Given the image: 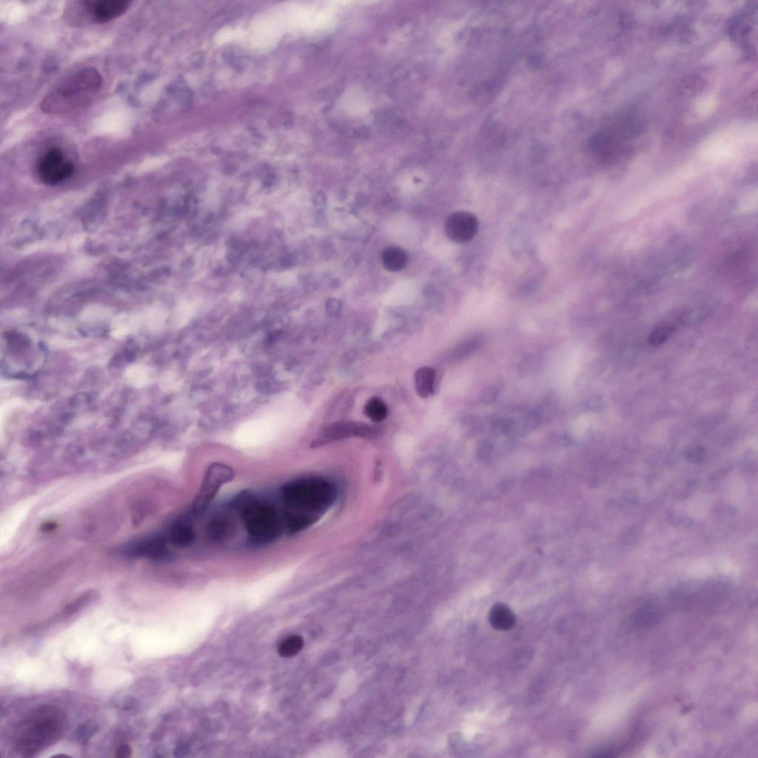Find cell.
Returning a JSON list of instances; mask_svg holds the SVG:
<instances>
[{
  "instance_id": "7",
  "label": "cell",
  "mask_w": 758,
  "mask_h": 758,
  "mask_svg": "<svg viewBox=\"0 0 758 758\" xmlns=\"http://www.w3.org/2000/svg\"><path fill=\"white\" fill-rule=\"evenodd\" d=\"M72 163L58 148H52L40 158L37 165L39 178L48 185L58 184L70 176L73 172Z\"/></svg>"
},
{
  "instance_id": "9",
  "label": "cell",
  "mask_w": 758,
  "mask_h": 758,
  "mask_svg": "<svg viewBox=\"0 0 758 758\" xmlns=\"http://www.w3.org/2000/svg\"><path fill=\"white\" fill-rule=\"evenodd\" d=\"M126 553L133 557L162 560L169 556L167 542L159 535L150 536L131 544Z\"/></svg>"
},
{
  "instance_id": "12",
  "label": "cell",
  "mask_w": 758,
  "mask_h": 758,
  "mask_svg": "<svg viewBox=\"0 0 758 758\" xmlns=\"http://www.w3.org/2000/svg\"><path fill=\"white\" fill-rule=\"evenodd\" d=\"M381 263L384 268L390 272L401 271L407 266L408 256L401 247H388L381 254Z\"/></svg>"
},
{
  "instance_id": "8",
  "label": "cell",
  "mask_w": 758,
  "mask_h": 758,
  "mask_svg": "<svg viewBox=\"0 0 758 758\" xmlns=\"http://www.w3.org/2000/svg\"><path fill=\"white\" fill-rule=\"evenodd\" d=\"M478 230V218L470 212L453 213L446 220L445 233L447 237L454 242H470L476 237Z\"/></svg>"
},
{
  "instance_id": "5",
  "label": "cell",
  "mask_w": 758,
  "mask_h": 758,
  "mask_svg": "<svg viewBox=\"0 0 758 758\" xmlns=\"http://www.w3.org/2000/svg\"><path fill=\"white\" fill-rule=\"evenodd\" d=\"M235 477V472L230 466L223 463H214L207 470L201 488L192 504V513L200 515L209 508L221 488Z\"/></svg>"
},
{
  "instance_id": "18",
  "label": "cell",
  "mask_w": 758,
  "mask_h": 758,
  "mask_svg": "<svg viewBox=\"0 0 758 758\" xmlns=\"http://www.w3.org/2000/svg\"><path fill=\"white\" fill-rule=\"evenodd\" d=\"M98 726L95 722L88 721L79 726L77 736L80 741H87L98 732Z\"/></svg>"
},
{
  "instance_id": "13",
  "label": "cell",
  "mask_w": 758,
  "mask_h": 758,
  "mask_svg": "<svg viewBox=\"0 0 758 758\" xmlns=\"http://www.w3.org/2000/svg\"><path fill=\"white\" fill-rule=\"evenodd\" d=\"M436 372L430 367L419 368L415 374V388L423 398H429L436 391Z\"/></svg>"
},
{
  "instance_id": "10",
  "label": "cell",
  "mask_w": 758,
  "mask_h": 758,
  "mask_svg": "<svg viewBox=\"0 0 758 758\" xmlns=\"http://www.w3.org/2000/svg\"><path fill=\"white\" fill-rule=\"evenodd\" d=\"M365 424L341 422L326 425L322 429L323 442L346 438L351 436L362 437Z\"/></svg>"
},
{
  "instance_id": "14",
  "label": "cell",
  "mask_w": 758,
  "mask_h": 758,
  "mask_svg": "<svg viewBox=\"0 0 758 758\" xmlns=\"http://www.w3.org/2000/svg\"><path fill=\"white\" fill-rule=\"evenodd\" d=\"M195 531L188 525L178 523L171 532L172 544L177 547H188L194 543L195 540Z\"/></svg>"
},
{
  "instance_id": "19",
  "label": "cell",
  "mask_w": 758,
  "mask_h": 758,
  "mask_svg": "<svg viewBox=\"0 0 758 758\" xmlns=\"http://www.w3.org/2000/svg\"><path fill=\"white\" fill-rule=\"evenodd\" d=\"M89 599H90V595H84L73 603L67 605L64 610V615H71L76 613L82 608V606L87 603Z\"/></svg>"
},
{
  "instance_id": "15",
  "label": "cell",
  "mask_w": 758,
  "mask_h": 758,
  "mask_svg": "<svg viewBox=\"0 0 758 758\" xmlns=\"http://www.w3.org/2000/svg\"><path fill=\"white\" fill-rule=\"evenodd\" d=\"M364 412L372 422L379 423L387 419L389 411L387 405L381 398L373 397L366 403Z\"/></svg>"
},
{
  "instance_id": "17",
  "label": "cell",
  "mask_w": 758,
  "mask_h": 758,
  "mask_svg": "<svg viewBox=\"0 0 758 758\" xmlns=\"http://www.w3.org/2000/svg\"><path fill=\"white\" fill-rule=\"evenodd\" d=\"M675 330L674 327L667 325L657 327L653 330L649 338V343L653 347H659L662 346L669 337L674 334Z\"/></svg>"
},
{
  "instance_id": "1",
  "label": "cell",
  "mask_w": 758,
  "mask_h": 758,
  "mask_svg": "<svg viewBox=\"0 0 758 758\" xmlns=\"http://www.w3.org/2000/svg\"><path fill=\"white\" fill-rule=\"evenodd\" d=\"M337 495L336 485L325 477L307 476L288 482L281 492L285 531L292 535L315 525L334 506Z\"/></svg>"
},
{
  "instance_id": "20",
  "label": "cell",
  "mask_w": 758,
  "mask_h": 758,
  "mask_svg": "<svg viewBox=\"0 0 758 758\" xmlns=\"http://www.w3.org/2000/svg\"><path fill=\"white\" fill-rule=\"evenodd\" d=\"M116 757L128 758L132 754V749L129 744H122L116 750Z\"/></svg>"
},
{
  "instance_id": "16",
  "label": "cell",
  "mask_w": 758,
  "mask_h": 758,
  "mask_svg": "<svg viewBox=\"0 0 758 758\" xmlns=\"http://www.w3.org/2000/svg\"><path fill=\"white\" fill-rule=\"evenodd\" d=\"M304 639L300 636H293L285 639L278 646V653L282 658H292L304 647Z\"/></svg>"
},
{
  "instance_id": "11",
  "label": "cell",
  "mask_w": 758,
  "mask_h": 758,
  "mask_svg": "<svg viewBox=\"0 0 758 758\" xmlns=\"http://www.w3.org/2000/svg\"><path fill=\"white\" fill-rule=\"evenodd\" d=\"M489 621L495 629L508 631L516 626L517 618L507 605L498 603L492 606L489 615Z\"/></svg>"
},
{
  "instance_id": "3",
  "label": "cell",
  "mask_w": 758,
  "mask_h": 758,
  "mask_svg": "<svg viewBox=\"0 0 758 758\" xmlns=\"http://www.w3.org/2000/svg\"><path fill=\"white\" fill-rule=\"evenodd\" d=\"M65 724V715L59 707L45 705L34 708L17 728L18 750L24 757H34L60 739Z\"/></svg>"
},
{
  "instance_id": "6",
  "label": "cell",
  "mask_w": 758,
  "mask_h": 758,
  "mask_svg": "<svg viewBox=\"0 0 758 758\" xmlns=\"http://www.w3.org/2000/svg\"><path fill=\"white\" fill-rule=\"evenodd\" d=\"M130 1L126 0H89L77 3L79 17L94 23L104 24L111 22L125 13L129 8Z\"/></svg>"
},
{
  "instance_id": "4",
  "label": "cell",
  "mask_w": 758,
  "mask_h": 758,
  "mask_svg": "<svg viewBox=\"0 0 758 758\" xmlns=\"http://www.w3.org/2000/svg\"><path fill=\"white\" fill-rule=\"evenodd\" d=\"M241 518L251 539L269 543L280 535L282 519L277 509L267 502L246 497L241 502Z\"/></svg>"
},
{
  "instance_id": "2",
  "label": "cell",
  "mask_w": 758,
  "mask_h": 758,
  "mask_svg": "<svg viewBox=\"0 0 758 758\" xmlns=\"http://www.w3.org/2000/svg\"><path fill=\"white\" fill-rule=\"evenodd\" d=\"M103 77L94 67H85L68 74L57 82L41 103L48 115L72 112L91 101L100 91Z\"/></svg>"
}]
</instances>
